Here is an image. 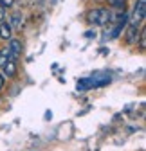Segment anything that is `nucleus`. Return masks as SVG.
Segmentation results:
<instances>
[{
  "label": "nucleus",
  "mask_w": 146,
  "mask_h": 151,
  "mask_svg": "<svg viewBox=\"0 0 146 151\" xmlns=\"http://www.w3.org/2000/svg\"><path fill=\"white\" fill-rule=\"evenodd\" d=\"M87 20H88V24H94V25H105L110 20V11L108 9H92V11H88Z\"/></svg>",
  "instance_id": "1"
},
{
  "label": "nucleus",
  "mask_w": 146,
  "mask_h": 151,
  "mask_svg": "<svg viewBox=\"0 0 146 151\" xmlns=\"http://www.w3.org/2000/svg\"><path fill=\"white\" fill-rule=\"evenodd\" d=\"M144 14H146V0H137L135 9H134V18H132L130 25L139 27V24L144 20Z\"/></svg>",
  "instance_id": "2"
},
{
  "label": "nucleus",
  "mask_w": 146,
  "mask_h": 151,
  "mask_svg": "<svg viewBox=\"0 0 146 151\" xmlns=\"http://www.w3.org/2000/svg\"><path fill=\"white\" fill-rule=\"evenodd\" d=\"M7 50H9V54H11V60H14V58H18V56L22 54V42H18V40H9V47H7Z\"/></svg>",
  "instance_id": "3"
},
{
  "label": "nucleus",
  "mask_w": 146,
  "mask_h": 151,
  "mask_svg": "<svg viewBox=\"0 0 146 151\" xmlns=\"http://www.w3.org/2000/svg\"><path fill=\"white\" fill-rule=\"evenodd\" d=\"M2 68H4V76L13 78V76L16 74V63H14V60H7V61L2 65Z\"/></svg>",
  "instance_id": "4"
},
{
  "label": "nucleus",
  "mask_w": 146,
  "mask_h": 151,
  "mask_svg": "<svg viewBox=\"0 0 146 151\" xmlns=\"http://www.w3.org/2000/svg\"><path fill=\"white\" fill-rule=\"evenodd\" d=\"M98 86V83L94 79H80L78 81V90H87V88H92Z\"/></svg>",
  "instance_id": "5"
},
{
  "label": "nucleus",
  "mask_w": 146,
  "mask_h": 151,
  "mask_svg": "<svg viewBox=\"0 0 146 151\" xmlns=\"http://www.w3.org/2000/svg\"><path fill=\"white\" fill-rule=\"evenodd\" d=\"M0 38H2V40H11V25L9 24L0 25Z\"/></svg>",
  "instance_id": "6"
},
{
  "label": "nucleus",
  "mask_w": 146,
  "mask_h": 151,
  "mask_svg": "<svg viewBox=\"0 0 146 151\" xmlns=\"http://www.w3.org/2000/svg\"><path fill=\"white\" fill-rule=\"evenodd\" d=\"M137 32H139L137 27H135V25H130V29H128V42H130V43H134V42L137 40Z\"/></svg>",
  "instance_id": "7"
},
{
  "label": "nucleus",
  "mask_w": 146,
  "mask_h": 151,
  "mask_svg": "<svg viewBox=\"0 0 146 151\" xmlns=\"http://www.w3.org/2000/svg\"><path fill=\"white\" fill-rule=\"evenodd\" d=\"M7 60H11V54L7 49H0V67H2Z\"/></svg>",
  "instance_id": "8"
},
{
  "label": "nucleus",
  "mask_w": 146,
  "mask_h": 151,
  "mask_svg": "<svg viewBox=\"0 0 146 151\" xmlns=\"http://www.w3.org/2000/svg\"><path fill=\"white\" fill-rule=\"evenodd\" d=\"M11 25L16 27V29H20L22 27V16L20 14H13L11 16Z\"/></svg>",
  "instance_id": "9"
},
{
  "label": "nucleus",
  "mask_w": 146,
  "mask_h": 151,
  "mask_svg": "<svg viewBox=\"0 0 146 151\" xmlns=\"http://www.w3.org/2000/svg\"><path fill=\"white\" fill-rule=\"evenodd\" d=\"M124 2L126 0H108V4L114 6V7H124Z\"/></svg>",
  "instance_id": "10"
},
{
  "label": "nucleus",
  "mask_w": 146,
  "mask_h": 151,
  "mask_svg": "<svg viewBox=\"0 0 146 151\" xmlns=\"http://www.w3.org/2000/svg\"><path fill=\"white\" fill-rule=\"evenodd\" d=\"M14 4V0H0V6L2 7H11Z\"/></svg>",
  "instance_id": "11"
},
{
  "label": "nucleus",
  "mask_w": 146,
  "mask_h": 151,
  "mask_svg": "<svg viewBox=\"0 0 146 151\" xmlns=\"http://www.w3.org/2000/svg\"><path fill=\"white\" fill-rule=\"evenodd\" d=\"M139 45H141V49H142V50L146 49V38H144V32H141V40H139Z\"/></svg>",
  "instance_id": "12"
},
{
  "label": "nucleus",
  "mask_w": 146,
  "mask_h": 151,
  "mask_svg": "<svg viewBox=\"0 0 146 151\" xmlns=\"http://www.w3.org/2000/svg\"><path fill=\"white\" fill-rule=\"evenodd\" d=\"M2 18H4V7L0 6V22H2Z\"/></svg>",
  "instance_id": "13"
},
{
  "label": "nucleus",
  "mask_w": 146,
  "mask_h": 151,
  "mask_svg": "<svg viewBox=\"0 0 146 151\" xmlns=\"http://www.w3.org/2000/svg\"><path fill=\"white\" fill-rule=\"evenodd\" d=\"M2 86H4V76L0 74V88H2Z\"/></svg>",
  "instance_id": "14"
}]
</instances>
